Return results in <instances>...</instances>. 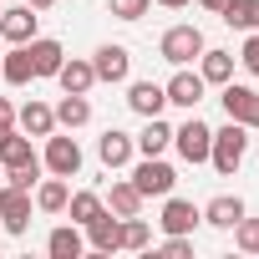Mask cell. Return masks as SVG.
<instances>
[{
    "label": "cell",
    "instance_id": "cell-1",
    "mask_svg": "<svg viewBox=\"0 0 259 259\" xmlns=\"http://www.w3.org/2000/svg\"><path fill=\"white\" fill-rule=\"evenodd\" d=\"M244 153H249V127L229 117V127H219V133H213V148H208V163H213V168H219V173L229 178V173H239Z\"/></svg>",
    "mask_w": 259,
    "mask_h": 259
},
{
    "label": "cell",
    "instance_id": "cell-2",
    "mask_svg": "<svg viewBox=\"0 0 259 259\" xmlns=\"http://www.w3.org/2000/svg\"><path fill=\"white\" fill-rule=\"evenodd\" d=\"M158 51H163V61L188 66V61H198V56H203V31H198V26H168V31H163V41H158Z\"/></svg>",
    "mask_w": 259,
    "mask_h": 259
},
{
    "label": "cell",
    "instance_id": "cell-3",
    "mask_svg": "<svg viewBox=\"0 0 259 259\" xmlns=\"http://www.w3.org/2000/svg\"><path fill=\"white\" fill-rule=\"evenodd\" d=\"M173 183H178V173H173L163 158H143V163L133 168V188H138L143 198H168Z\"/></svg>",
    "mask_w": 259,
    "mask_h": 259
},
{
    "label": "cell",
    "instance_id": "cell-4",
    "mask_svg": "<svg viewBox=\"0 0 259 259\" xmlns=\"http://www.w3.org/2000/svg\"><path fill=\"white\" fill-rule=\"evenodd\" d=\"M173 148L183 153V163H208V148H213V127H203L198 117H188L178 133H173Z\"/></svg>",
    "mask_w": 259,
    "mask_h": 259
},
{
    "label": "cell",
    "instance_id": "cell-5",
    "mask_svg": "<svg viewBox=\"0 0 259 259\" xmlns=\"http://www.w3.org/2000/svg\"><path fill=\"white\" fill-rule=\"evenodd\" d=\"M219 102H224V112H229L234 122H244V127H249V133L259 127V92H254V87H234V81H224Z\"/></svg>",
    "mask_w": 259,
    "mask_h": 259
},
{
    "label": "cell",
    "instance_id": "cell-6",
    "mask_svg": "<svg viewBox=\"0 0 259 259\" xmlns=\"http://www.w3.org/2000/svg\"><path fill=\"white\" fill-rule=\"evenodd\" d=\"M0 224L11 234H26L31 229V193L16 188V183H0Z\"/></svg>",
    "mask_w": 259,
    "mask_h": 259
},
{
    "label": "cell",
    "instance_id": "cell-7",
    "mask_svg": "<svg viewBox=\"0 0 259 259\" xmlns=\"http://www.w3.org/2000/svg\"><path fill=\"white\" fill-rule=\"evenodd\" d=\"M46 168L56 173V178H76L81 173V148H76V138H46Z\"/></svg>",
    "mask_w": 259,
    "mask_h": 259
},
{
    "label": "cell",
    "instance_id": "cell-8",
    "mask_svg": "<svg viewBox=\"0 0 259 259\" xmlns=\"http://www.w3.org/2000/svg\"><path fill=\"white\" fill-rule=\"evenodd\" d=\"M87 244H92V254H112V249H122V219H117L112 208H102V213L87 224Z\"/></svg>",
    "mask_w": 259,
    "mask_h": 259
},
{
    "label": "cell",
    "instance_id": "cell-9",
    "mask_svg": "<svg viewBox=\"0 0 259 259\" xmlns=\"http://www.w3.org/2000/svg\"><path fill=\"white\" fill-rule=\"evenodd\" d=\"M92 71H97V81H127V71H133V56H127V46H97V56H92Z\"/></svg>",
    "mask_w": 259,
    "mask_h": 259
},
{
    "label": "cell",
    "instance_id": "cell-10",
    "mask_svg": "<svg viewBox=\"0 0 259 259\" xmlns=\"http://www.w3.org/2000/svg\"><path fill=\"white\" fill-rule=\"evenodd\" d=\"M133 153H138V143L127 138V133H117V127H107V133L97 138V158H102V168H127V163H133Z\"/></svg>",
    "mask_w": 259,
    "mask_h": 259
},
{
    "label": "cell",
    "instance_id": "cell-11",
    "mask_svg": "<svg viewBox=\"0 0 259 259\" xmlns=\"http://www.w3.org/2000/svg\"><path fill=\"white\" fill-rule=\"evenodd\" d=\"M203 87H208V81H203L198 71H188V66H178V76H173V81H168L163 92H168V102H173V107H188V112H193V107L203 102Z\"/></svg>",
    "mask_w": 259,
    "mask_h": 259
},
{
    "label": "cell",
    "instance_id": "cell-12",
    "mask_svg": "<svg viewBox=\"0 0 259 259\" xmlns=\"http://www.w3.org/2000/svg\"><path fill=\"white\" fill-rule=\"evenodd\" d=\"M127 107H133L138 117H163L168 92H163L158 81H133V87H127Z\"/></svg>",
    "mask_w": 259,
    "mask_h": 259
},
{
    "label": "cell",
    "instance_id": "cell-13",
    "mask_svg": "<svg viewBox=\"0 0 259 259\" xmlns=\"http://www.w3.org/2000/svg\"><path fill=\"white\" fill-rule=\"evenodd\" d=\"M198 213H203V208H193L188 198H173V193H168L158 224H163V234H193V229H198Z\"/></svg>",
    "mask_w": 259,
    "mask_h": 259
},
{
    "label": "cell",
    "instance_id": "cell-14",
    "mask_svg": "<svg viewBox=\"0 0 259 259\" xmlns=\"http://www.w3.org/2000/svg\"><path fill=\"white\" fill-rule=\"evenodd\" d=\"M36 11L31 6H21V11H6V16H0V36H6L11 46H26V41H36Z\"/></svg>",
    "mask_w": 259,
    "mask_h": 259
},
{
    "label": "cell",
    "instance_id": "cell-15",
    "mask_svg": "<svg viewBox=\"0 0 259 259\" xmlns=\"http://www.w3.org/2000/svg\"><path fill=\"white\" fill-rule=\"evenodd\" d=\"M26 51H31V66H36V76H56V71H61V61H66L61 41H46V36L26 41Z\"/></svg>",
    "mask_w": 259,
    "mask_h": 259
},
{
    "label": "cell",
    "instance_id": "cell-16",
    "mask_svg": "<svg viewBox=\"0 0 259 259\" xmlns=\"http://www.w3.org/2000/svg\"><path fill=\"white\" fill-rule=\"evenodd\" d=\"M56 81H61V92H76V97H87V92L97 87V71H92V61H81V56H71V61H61V71H56Z\"/></svg>",
    "mask_w": 259,
    "mask_h": 259
},
{
    "label": "cell",
    "instance_id": "cell-17",
    "mask_svg": "<svg viewBox=\"0 0 259 259\" xmlns=\"http://www.w3.org/2000/svg\"><path fill=\"white\" fill-rule=\"evenodd\" d=\"M46 249H51V259H81V249H87V239H81V224H61V229H51Z\"/></svg>",
    "mask_w": 259,
    "mask_h": 259
},
{
    "label": "cell",
    "instance_id": "cell-18",
    "mask_svg": "<svg viewBox=\"0 0 259 259\" xmlns=\"http://www.w3.org/2000/svg\"><path fill=\"white\" fill-rule=\"evenodd\" d=\"M133 143H138V153H143V158H163V148L173 143V127H168L163 117H148V127H143Z\"/></svg>",
    "mask_w": 259,
    "mask_h": 259
},
{
    "label": "cell",
    "instance_id": "cell-19",
    "mask_svg": "<svg viewBox=\"0 0 259 259\" xmlns=\"http://www.w3.org/2000/svg\"><path fill=\"white\" fill-rule=\"evenodd\" d=\"M41 158H36V148H31V138H21V133H11L6 143H0V168H36Z\"/></svg>",
    "mask_w": 259,
    "mask_h": 259
},
{
    "label": "cell",
    "instance_id": "cell-20",
    "mask_svg": "<svg viewBox=\"0 0 259 259\" xmlns=\"http://www.w3.org/2000/svg\"><path fill=\"white\" fill-rule=\"evenodd\" d=\"M107 208H112L117 219H133V213H143V193L133 188V178H122V183H112V188H107Z\"/></svg>",
    "mask_w": 259,
    "mask_h": 259
},
{
    "label": "cell",
    "instance_id": "cell-21",
    "mask_svg": "<svg viewBox=\"0 0 259 259\" xmlns=\"http://www.w3.org/2000/svg\"><path fill=\"white\" fill-rule=\"evenodd\" d=\"M0 76H6L11 87H26V81H36V66H31V51H26V46L6 51V56H0Z\"/></svg>",
    "mask_w": 259,
    "mask_h": 259
},
{
    "label": "cell",
    "instance_id": "cell-22",
    "mask_svg": "<svg viewBox=\"0 0 259 259\" xmlns=\"http://www.w3.org/2000/svg\"><path fill=\"white\" fill-rule=\"evenodd\" d=\"M56 112V127H66V133H71V127H87L92 122V102L87 97H76V92H66L61 97V107H51Z\"/></svg>",
    "mask_w": 259,
    "mask_h": 259
},
{
    "label": "cell",
    "instance_id": "cell-23",
    "mask_svg": "<svg viewBox=\"0 0 259 259\" xmlns=\"http://www.w3.org/2000/svg\"><path fill=\"white\" fill-rule=\"evenodd\" d=\"M198 76H203L208 87H224V81L234 76V56H229V51H208V46H203V56H198Z\"/></svg>",
    "mask_w": 259,
    "mask_h": 259
},
{
    "label": "cell",
    "instance_id": "cell-24",
    "mask_svg": "<svg viewBox=\"0 0 259 259\" xmlns=\"http://www.w3.org/2000/svg\"><path fill=\"white\" fill-rule=\"evenodd\" d=\"M198 219H203V224H213V229H234V224L244 219V203H239V198H229V193H219Z\"/></svg>",
    "mask_w": 259,
    "mask_h": 259
},
{
    "label": "cell",
    "instance_id": "cell-25",
    "mask_svg": "<svg viewBox=\"0 0 259 259\" xmlns=\"http://www.w3.org/2000/svg\"><path fill=\"white\" fill-rule=\"evenodd\" d=\"M21 127H26L31 138H51V133H56V112H51L46 102H26V107H21Z\"/></svg>",
    "mask_w": 259,
    "mask_h": 259
},
{
    "label": "cell",
    "instance_id": "cell-26",
    "mask_svg": "<svg viewBox=\"0 0 259 259\" xmlns=\"http://www.w3.org/2000/svg\"><path fill=\"white\" fill-rule=\"evenodd\" d=\"M66 198H71V188H66V178H46V183H36V208L41 213H61L66 208Z\"/></svg>",
    "mask_w": 259,
    "mask_h": 259
},
{
    "label": "cell",
    "instance_id": "cell-27",
    "mask_svg": "<svg viewBox=\"0 0 259 259\" xmlns=\"http://www.w3.org/2000/svg\"><path fill=\"white\" fill-rule=\"evenodd\" d=\"M219 16H224V26H234V31H259V0H229Z\"/></svg>",
    "mask_w": 259,
    "mask_h": 259
},
{
    "label": "cell",
    "instance_id": "cell-28",
    "mask_svg": "<svg viewBox=\"0 0 259 259\" xmlns=\"http://www.w3.org/2000/svg\"><path fill=\"white\" fill-rule=\"evenodd\" d=\"M66 213H71V224L87 229V224L102 213V198H97V193H71V198H66Z\"/></svg>",
    "mask_w": 259,
    "mask_h": 259
},
{
    "label": "cell",
    "instance_id": "cell-29",
    "mask_svg": "<svg viewBox=\"0 0 259 259\" xmlns=\"http://www.w3.org/2000/svg\"><path fill=\"white\" fill-rule=\"evenodd\" d=\"M234 244H239L244 254H259V219H249V213H244V219L234 224Z\"/></svg>",
    "mask_w": 259,
    "mask_h": 259
},
{
    "label": "cell",
    "instance_id": "cell-30",
    "mask_svg": "<svg viewBox=\"0 0 259 259\" xmlns=\"http://www.w3.org/2000/svg\"><path fill=\"white\" fill-rule=\"evenodd\" d=\"M148 6H153V0H107V16H117V21H143Z\"/></svg>",
    "mask_w": 259,
    "mask_h": 259
},
{
    "label": "cell",
    "instance_id": "cell-31",
    "mask_svg": "<svg viewBox=\"0 0 259 259\" xmlns=\"http://www.w3.org/2000/svg\"><path fill=\"white\" fill-rule=\"evenodd\" d=\"M122 249H148V224L133 213V219H122Z\"/></svg>",
    "mask_w": 259,
    "mask_h": 259
},
{
    "label": "cell",
    "instance_id": "cell-32",
    "mask_svg": "<svg viewBox=\"0 0 259 259\" xmlns=\"http://www.w3.org/2000/svg\"><path fill=\"white\" fill-rule=\"evenodd\" d=\"M158 254H163V259H188V254H193V239H188V234H168Z\"/></svg>",
    "mask_w": 259,
    "mask_h": 259
},
{
    "label": "cell",
    "instance_id": "cell-33",
    "mask_svg": "<svg viewBox=\"0 0 259 259\" xmlns=\"http://www.w3.org/2000/svg\"><path fill=\"white\" fill-rule=\"evenodd\" d=\"M6 183H16V188H26V193H31V188L41 183V163H36V168H11V173H6Z\"/></svg>",
    "mask_w": 259,
    "mask_h": 259
},
{
    "label": "cell",
    "instance_id": "cell-34",
    "mask_svg": "<svg viewBox=\"0 0 259 259\" xmlns=\"http://www.w3.org/2000/svg\"><path fill=\"white\" fill-rule=\"evenodd\" d=\"M239 61H244V71H254V76H259V31H249V41H244Z\"/></svg>",
    "mask_w": 259,
    "mask_h": 259
},
{
    "label": "cell",
    "instance_id": "cell-35",
    "mask_svg": "<svg viewBox=\"0 0 259 259\" xmlns=\"http://www.w3.org/2000/svg\"><path fill=\"white\" fill-rule=\"evenodd\" d=\"M0 122H16V107H11V97H0Z\"/></svg>",
    "mask_w": 259,
    "mask_h": 259
},
{
    "label": "cell",
    "instance_id": "cell-36",
    "mask_svg": "<svg viewBox=\"0 0 259 259\" xmlns=\"http://www.w3.org/2000/svg\"><path fill=\"white\" fill-rule=\"evenodd\" d=\"M198 6H203V11H213V16H219V11H224V6H229V0H198Z\"/></svg>",
    "mask_w": 259,
    "mask_h": 259
},
{
    "label": "cell",
    "instance_id": "cell-37",
    "mask_svg": "<svg viewBox=\"0 0 259 259\" xmlns=\"http://www.w3.org/2000/svg\"><path fill=\"white\" fill-rule=\"evenodd\" d=\"M26 6H31V11H51V6H56V0H26Z\"/></svg>",
    "mask_w": 259,
    "mask_h": 259
},
{
    "label": "cell",
    "instance_id": "cell-38",
    "mask_svg": "<svg viewBox=\"0 0 259 259\" xmlns=\"http://www.w3.org/2000/svg\"><path fill=\"white\" fill-rule=\"evenodd\" d=\"M158 6H163V11H183V6H188V0H158Z\"/></svg>",
    "mask_w": 259,
    "mask_h": 259
},
{
    "label": "cell",
    "instance_id": "cell-39",
    "mask_svg": "<svg viewBox=\"0 0 259 259\" xmlns=\"http://www.w3.org/2000/svg\"><path fill=\"white\" fill-rule=\"evenodd\" d=\"M11 133H16V122H0V143H6V138H11Z\"/></svg>",
    "mask_w": 259,
    "mask_h": 259
},
{
    "label": "cell",
    "instance_id": "cell-40",
    "mask_svg": "<svg viewBox=\"0 0 259 259\" xmlns=\"http://www.w3.org/2000/svg\"><path fill=\"white\" fill-rule=\"evenodd\" d=\"M0 16H6V6H0Z\"/></svg>",
    "mask_w": 259,
    "mask_h": 259
},
{
    "label": "cell",
    "instance_id": "cell-41",
    "mask_svg": "<svg viewBox=\"0 0 259 259\" xmlns=\"http://www.w3.org/2000/svg\"><path fill=\"white\" fill-rule=\"evenodd\" d=\"M0 178H6V168H0Z\"/></svg>",
    "mask_w": 259,
    "mask_h": 259
}]
</instances>
